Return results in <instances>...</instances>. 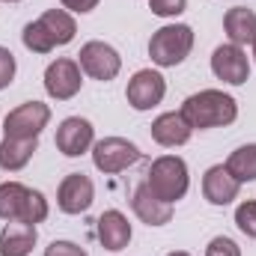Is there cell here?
<instances>
[{
	"instance_id": "1",
	"label": "cell",
	"mask_w": 256,
	"mask_h": 256,
	"mask_svg": "<svg viewBox=\"0 0 256 256\" xmlns=\"http://www.w3.org/2000/svg\"><path fill=\"white\" fill-rule=\"evenodd\" d=\"M188 126L196 131H206V128H226L238 120V102L220 90H202V92H194L185 98L182 110H179Z\"/></svg>"
},
{
	"instance_id": "2",
	"label": "cell",
	"mask_w": 256,
	"mask_h": 256,
	"mask_svg": "<svg viewBox=\"0 0 256 256\" xmlns=\"http://www.w3.org/2000/svg\"><path fill=\"white\" fill-rule=\"evenodd\" d=\"M48 200L39 191L21 185V182H3L0 185V220L12 224V220H21V224H42L48 218Z\"/></svg>"
},
{
	"instance_id": "3",
	"label": "cell",
	"mask_w": 256,
	"mask_h": 256,
	"mask_svg": "<svg viewBox=\"0 0 256 256\" xmlns=\"http://www.w3.org/2000/svg\"><path fill=\"white\" fill-rule=\"evenodd\" d=\"M149 191L164 202H179L185 200V194L191 188V176H188V164L179 155H161L152 161L149 167V179H146Z\"/></svg>"
},
{
	"instance_id": "4",
	"label": "cell",
	"mask_w": 256,
	"mask_h": 256,
	"mask_svg": "<svg viewBox=\"0 0 256 256\" xmlns=\"http://www.w3.org/2000/svg\"><path fill=\"white\" fill-rule=\"evenodd\" d=\"M194 48V30L188 24H167L152 33L149 39V57L161 68H176L188 60Z\"/></svg>"
},
{
	"instance_id": "5",
	"label": "cell",
	"mask_w": 256,
	"mask_h": 256,
	"mask_svg": "<svg viewBox=\"0 0 256 256\" xmlns=\"http://www.w3.org/2000/svg\"><path fill=\"white\" fill-rule=\"evenodd\" d=\"M137 161H140V149L137 143H131L126 137H104L92 143V164L104 176H116L128 167H134Z\"/></svg>"
},
{
	"instance_id": "6",
	"label": "cell",
	"mask_w": 256,
	"mask_h": 256,
	"mask_svg": "<svg viewBox=\"0 0 256 256\" xmlns=\"http://www.w3.org/2000/svg\"><path fill=\"white\" fill-rule=\"evenodd\" d=\"M51 122V108L42 102H24L3 120V137L15 140H33L42 134V128Z\"/></svg>"
},
{
	"instance_id": "7",
	"label": "cell",
	"mask_w": 256,
	"mask_h": 256,
	"mask_svg": "<svg viewBox=\"0 0 256 256\" xmlns=\"http://www.w3.org/2000/svg\"><path fill=\"white\" fill-rule=\"evenodd\" d=\"M78 66H80V72H86L92 80L108 84V80H114V78L122 72V57H120V51H116L114 45L96 39V42H86V45L80 48Z\"/></svg>"
},
{
	"instance_id": "8",
	"label": "cell",
	"mask_w": 256,
	"mask_h": 256,
	"mask_svg": "<svg viewBox=\"0 0 256 256\" xmlns=\"http://www.w3.org/2000/svg\"><path fill=\"white\" fill-rule=\"evenodd\" d=\"M164 96H167V80L155 68H140L128 80L126 98L134 110H152V108H158L164 102Z\"/></svg>"
},
{
	"instance_id": "9",
	"label": "cell",
	"mask_w": 256,
	"mask_h": 256,
	"mask_svg": "<svg viewBox=\"0 0 256 256\" xmlns=\"http://www.w3.org/2000/svg\"><path fill=\"white\" fill-rule=\"evenodd\" d=\"M80 86H84V72L74 60L60 57V60H54L45 68V92L51 98L68 102V98H74L80 92Z\"/></svg>"
},
{
	"instance_id": "10",
	"label": "cell",
	"mask_w": 256,
	"mask_h": 256,
	"mask_svg": "<svg viewBox=\"0 0 256 256\" xmlns=\"http://www.w3.org/2000/svg\"><path fill=\"white\" fill-rule=\"evenodd\" d=\"M96 202V185L84 173H68L57 188V206L63 214H84Z\"/></svg>"
},
{
	"instance_id": "11",
	"label": "cell",
	"mask_w": 256,
	"mask_h": 256,
	"mask_svg": "<svg viewBox=\"0 0 256 256\" xmlns=\"http://www.w3.org/2000/svg\"><path fill=\"white\" fill-rule=\"evenodd\" d=\"M212 72H214L218 80L232 84V86H242L250 78V60H248L244 48H238V45L230 42V45L214 48V54H212Z\"/></svg>"
},
{
	"instance_id": "12",
	"label": "cell",
	"mask_w": 256,
	"mask_h": 256,
	"mask_svg": "<svg viewBox=\"0 0 256 256\" xmlns=\"http://www.w3.org/2000/svg\"><path fill=\"white\" fill-rule=\"evenodd\" d=\"M57 149L63 152L66 158H80L84 152H90L92 149V143H96V128L90 120H84V116H68L60 122L57 128Z\"/></svg>"
},
{
	"instance_id": "13",
	"label": "cell",
	"mask_w": 256,
	"mask_h": 256,
	"mask_svg": "<svg viewBox=\"0 0 256 256\" xmlns=\"http://www.w3.org/2000/svg\"><path fill=\"white\" fill-rule=\"evenodd\" d=\"M238 188H242V182L226 170V164L208 167L206 176H202V196L212 206H230L238 196Z\"/></svg>"
},
{
	"instance_id": "14",
	"label": "cell",
	"mask_w": 256,
	"mask_h": 256,
	"mask_svg": "<svg viewBox=\"0 0 256 256\" xmlns=\"http://www.w3.org/2000/svg\"><path fill=\"white\" fill-rule=\"evenodd\" d=\"M96 236H98V242H102L104 250L120 254V250H126L128 242H131V224H128V218L122 212L110 208V212H104V214L98 218Z\"/></svg>"
},
{
	"instance_id": "15",
	"label": "cell",
	"mask_w": 256,
	"mask_h": 256,
	"mask_svg": "<svg viewBox=\"0 0 256 256\" xmlns=\"http://www.w3.org/2000/svg\"><path fill=\"white\" fill-rule=\"evenodd\" d=\"M131 208H134V214H137L146 226H164V224L173 220V206L164 202V200H158L155 194L149 191L146 182L137 185V191L131 196Z\"/></svg>"
},
{
	"instance_id": "16",
	"label": "cell",
	"mask_w": 256,
	"mask_h": 256,
	"mask_svg": "<svg viewBox=\"0 0 256 256\" xmlns=\"http://www.w3.org/2000/svg\"><path fill=\"white\" fill-rule=\"evenodd\" d=\"M152 140L164 149H176V146H185L191 140L194 128L188 126V120L179 114V110H170V114H161L155 122H152Z\"/></svg>"
},
{
	"instance_id": "17",
	"label": "cell",
	"mask_w": 256,
	"mask_h": 256,
	"mask_svg": "<svg viewBox=\"0 0 256 256\" xmlns=\"http://www.w3.org/2000/svg\"><path fill=\"white\" fill-rule=\"evenodd\" d=\"M36 242H39V232L33 224L12 220L0 232V256H30Z\"/></svg>"
},
{
	"instance_id": "18",
	"label": "cell",
	"mask_w": 256,
	"mask_h": 256,
	"mask_svg": "<svg viewBox=\"0 0 256 256\" xmlns=\"http://www.w3.org/2000/svg\"><path fill=\"white\" fill-rule=\"evenodd\" d=\"M224 30H226L232 45H238V48L254 45L256 42V12L248 9V6H232L224 15Z\"/></svg>"
},
{
	"instance_id": "19",
	"label": "cell",
	"mask_w": 256,
	"mask_h": 256,
	"mask_svg": "<svg viewBox=\"0 0 256 256\" xmlns=\"http://www.w3.org/2000/svg\"><path fill=\"white\" fill-rule=\"evenodd\" d=\"M39 149V137L33 140H15V137H3L0 143V170L6 173H18L30 164V158Z\"/></svg>"
},
{
	"instance_id": "20",
	"label": "cell",
	"mask_w": 256,
	"mask_h": 256,
	"mask_svg": "<svg viewBox=\"0 0 256 256\" xmlns=\"http://www.w3.org/2000/svg\"><path fill=\"white\" fill-rule=\"evenodd\" d=\"M39 21H42V27L51 33V39H54L57 48L68 45V42L74 39V33H78V24H74V18H72L66 9H48Z\"/></svg>"
},
{
	"instance_id": "21",
	"label": "cell",
	"mask_w": 256,
	"mask_h": 256,
	"mask_svg": "<svg viewBox=\"0 0 256 256\" xmlns=\"http://www.w3.org/2000/svg\"><path fill=\"white\" fill-rule=\"evenodd\" d=\"M226 170L244 185V182H256V143H248V146H238L230 161H226Z\"/></svg>"
},
{
	"instance_id": "22",
	"label": "cell",
	"mask_w": 256,
	"mask_h": 256,
	"mask_svg": "<svg viewBox=\"0 0 256 256\" xmlns=\"http://www.w3.org/2000/svg\"><path fill=\"white\" fill-rule=\"evenodd\" d=\"M21 42H24V48L33 51V54H51V51L57 48L54 39H51V33L42 27V21H30V24L24 27V33H21Z\"/></svg>"
},
{
	"instance_id": "23",
	"label": "cell",
	"mask_w": 256,
	"mask_h": 256,
	"mask_svg": "<svg viewBox=\"0 0 256 256\" xmlns=\"http://www.w3.org/2000/svg\"><path fill=\"white\" fill-rule=\"evenodd\" d=\"M236 226H238L248 238H256V200H244V202L236 208Z\"/></svg>"
},
{
	"instance_id": "24",
	"label": "cell",
	"mask_w": 256,
	"mask_h": 256,
	"mask_svg": "<svg viewBox=\"0 0 256 256\" xmlns=\"http://www.w3.org/2000/svg\"><path fill=\"white\" fill-rule=\"evenodd\" d=\"M149 9L158 18H176L188 9V0H149Z\"/></svg>"
},
{
	"instance_id": "25",
	"label": "cell",
	"mask_w": 256,
	"mask_h": 256,
	"mask_svg": "<svg viewBox=\"0 0 256 256\" xmlns=\"http://www.w3.org/2000/svg\"><path fill=\"white\" fill-rule=\"evenodd\" d=\"M206 256H242V248H238L232 238H226V236H218V238H212V242H208Z\"/></svg>"
},
{
	"instance_id": "26",
	"label": "cell",
	"mask_w": 256,
	"mask_h": 256,
	"mask_svg": "<svg viewBox=\"0 0 256 256\" xmlns=\"http://www.w3.org/2000/svg\"><path fill=\"white\" fill-rule=\"evenodd\" d=\"M15 72H18L15 54H12L9 48H0V90H6V86L15 80Z\"/></svg>"
},
{
	"instance_id": "27",
	"label": "cell",
	"mask_w": 256,
	"mask_h": 256,
	"mask_svg": "<svg viewBox=\"0 0 256 256\" xmlns=\"http://www.w3.org/2000/svg\"><path fill=\"white\" fill-rule=\"evenodd\" d=\"M45 256H90L84 248H78L74 242H51L45 248Z\"/></svg>"
},
{
	"instance_id": "28",
	"label": "cell",
	"mask_w": 256,
	"mask_h": 256,
	"mask_svg": "<svg viewBox=\"0 0 256 256\" xmlns=\"http://www.w3.org/2000/svg\"><path fill=\"white\" fill-rule=\"evenodd\" d=\"M60 3H63V9L78 12V15H86V12H92L98 6V0H60Z\"/></svg>"
},
{
	"instance_id": "29",
	"label": "cell",
	"mask_w": 256,
	"mask_h": 256,
	"mask_svg": "<svg viewBox=\"0 0 256 256\" xmlns=\"http://www.w3.org/2000/svg\"><path fill=\"white\" fill-rule=\"evenodd\" d=\"M167 256H191V254H185V250H173V254H167Z\"/></svg>"
},
{
	"instance_id": "30",
	"label": "cell",
	"mask_w": 256,
	"mask_h": 256,
	"mask_svg": "<svg viewBox=\"0 0 256 256\" xmlns=\"http://www.w3.org/2000/svg\"><path fill=\"white\" fill-rule=\"evenodd\" d=\"M254 57H256V42H254Z\"/></svg>"
},
{
	"instance_id": "31",
	"label": "cell",
	"mask_w": 256,
	"mask_h": 256,
	"mask_svg": "<svg viewBox=\"0 0 256 256\" xmlns=\"http://www.w3.org/2000/svg\"><path fill=\"white\" fill-rule=\"evenodd\" d=\"M6 3H18V0H6Z\"/></svg>"
}]
</instances>
